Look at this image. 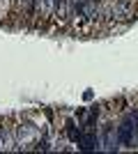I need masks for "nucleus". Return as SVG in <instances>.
<instances>
[{
    "label": "nucleus",
    "instance_id": "2",
    "mask_svg": "<svg viewBox=\"0 0 138 154\" xmlns=\"http://www.w3.org/2000/svg\"><path fill=\"white\" fill-rule=\"evenodd\" d=\"M138 131V110L136 113H129V115L122 120V124L118 127V140L120 145L124 147H133V136Z\"/></svg>",
    "mask_w": 138,
    "mask_h": 154
},
{
    "label": "nucleus",
    "instance_id": "4",
    "mask_svg": "<svg viewBox=\"0 0 138 154\" xmlns=\"http://www.w3.org/2000/svg\"><path fill=\"white\" fill-rule=\"evenodd\" d=\"M92 97H94V92H92V90H85V92H83V99H85V101H90Z\"/></svg>",
    "mask_w": 138,
    "mask_h": 154
},
{
    "label": "nucleus",
    "instance_id": "3",
    "mask_svg": "<svg viewBox=\"0 0 138 154\" xmlns=\"http://www.w3.org/2000/svg\"><path fill=\"white\" fill-rule=\"evenodd\" d=\"M0 145H2V149H12V145H16V138H12L9 127H5L2 122H0Z\"/></svg>",
    "mask_w": 138,
    "mask_h": 154
},
{
    "label": "nucleus",
    "instance_id": "1",
    "mask_svg": "<svg viewBox=\"0 0 138 154\" xmlns=\"http://www.w3.org/2000/svg\"><path fill=\"white\" fill-rule=\"evenodd\" d=\"M14 138L19 149H28L30 145H39L41 136H39V127H35L32 122H21L14 127ZM37 149V147H35Z\"/></svg>",
    "mask_w": 138,
    "mask_h": 154
}]
</instances>
